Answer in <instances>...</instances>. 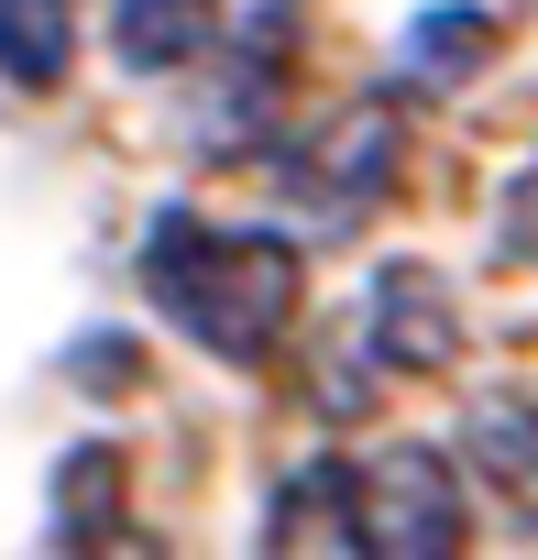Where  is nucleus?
<instances>
[{
	"mask_svg": "<svg viewBox=\"0 0 538 560\" xmlns=\"http://www.w3.org/2000/svg\"><path fill=\"white\" fill-rule=\"evenodd\" d=\"M143 298L220 363H264L297 330V242L286 231H220L198 209L143 220Z\"/></svg>",
	"mask_w": 538,
	"mask_h": 560,
	"instance_id": "nucleus-1",
	"label": "nucleus"
},
{
	"mask_svg": "<svg viewBox=\"0 0 538 560\" xmlns=\"http://www.w3.org/2000/svg\"><path fill=\"white\" fill-rule=\"evenodd\" d=\"M396 154H407V121L396 100H341L297 154H286V209L308 231H363L396 187Z\"/></svg>",
	"mask_w": 538,
	"mask_h": 560,
	"instance_id": "nucleus-2",
	"label": "nucleus"
},
{
	"mask_svg": "<svg viewBox=\"0 0 538 560\" xmlns=\"http://www.w3.org/2000/svg\"><path fill=\"white\" fill-rule=\"evenodd\" d=\"M363 549L374 560H451L461 549V462L429 440H385L363 462Z\"/></svg>",
	"mask_w": 538,
	"mask_h": 560,
	"instance_id": "nucleus-3",
	"label": "nucleus"
},
{
	"mask_svg": "<svg viewBox=\"0 0 538 560\" xmlns=\"http://www.w3.org/2000/svg\"><path fill=\"white\" fill-rule=\"evenodd\" d=\"M363 352H374L385 374H440V363H461V298L440 287V264H418V253L374 264V298H363Z\"/></svg>",
	"mask_w": 538,
	"mask_h": 560,
	"instance_id": "nucleus-4",
	"label": "nucleus"
},
{
	"mask_svg": "<svg viewBox=\"0 0 538 560\" xmlns=\"http://www.w3.org/2000/svg\"><path fill=\"white\" fill-rule=\"evenodd\" d=\"M264 549L276 560H352L363 549V472L352 462H297L276 483V505H264Z\"/></svg>",
	"mask_w": 538,
	"mask_h": 560,
	"instance_id": "nucleus-5",
	"label": "nucleus"
},
{
	"mask_svg": "<svg viewBox=\"0 0 538 560\" xmlns=\"http://www.w3.org/2000/svg\"><path fill=\"white\" fill-rule=\"evenodd\" d=\"M461 462L538 527V396H516V385L472 396V407H461Z\"/></svg>",
	"mask_w": 538,
	"mask_h": 560,
	"instance_id": "nucleus-6",
	"label": "nucleus"
},
{
	"mask_svg": "<svg viewBox=\"0 0 538 560\" xmlns=\"http://www.w3.org/2000/svg\"><path fill=\"white\" fill-rule=\"evenodd\" d=\"M45 538L56 549H110L121 538V451L110 440H78L45 483Z\"/></svg>",
	"mask_w": 538,
	"mask_h": 560,
	"instance_id": "nucleus-7",
	"label": "nucleus"
},
{
	"mask_svg": "<svg viewBox=\"0 0 538 560\" xmlns=\"http://www.w3.org/2000/svg\"><path fill=\"white\" fill-rule=\"evenodd\" d=\"M110 45L132 78H176L220 45V0H110Z\"/></svg>",
	"mask_w": 538,
	"mask_h": 560,
	"instance_id": "nucleus-8",
	"label": "nucleus"
},
{
	"mask_svg": "<svg viewBox=\"0 0 538 560\" xmlns=\"http://www.w3.org/2000/svg\"><path fill=\"white\" fill-rule=\"evenodd\" d=\"M78 67V0H0V78L12 89H67Z\"/></svg>",
	"mask_w": 538,
	"mask_h": 560,
	"instance_id": "nucleus-9",
	"label": "nucleus"
},
{
	"mask_svg": "<svg viewBox=\"0 0 538 560\" xmlns=\"http://www.w3.org/2000/svg\"><path fill=\"white\" fill-rule=\"evenodd\" d=\"M472 56H494V23H483V12H429V23L407 34V67H418V78H461Z\"/></svg>",
	"mask_w": 538,
	"mask_h": 560,
	"instance_id": "nucleus-10",
	"label": "nucleus"
},
{
	"mask_svg": "<svg viewBox=\"0 0 538 560\" xmlns=\"http://www.w3.org/2000/svg\"><path fill=\"white\" fill-rule=\"evenodd\" d=\"M121 352H132L121 330H100V341H78V385H89V374H100V385H132V363H121Z\"/></svg>",
	"mask_w": 538,
	"mask_h": 560,
	"instance_id": "nucleus-11",
	"label": "nucleus"
}]
</instances>
